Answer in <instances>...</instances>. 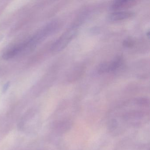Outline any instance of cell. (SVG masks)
<instances>
[{"label": "cell", "instance_id": "7a4b0ae2", "mask_svg": "<svg viewBox=\"0 0 150 150\" xmlns=\"http://www.w3.org/2000/svg\"><path fill=\"white\" fill-rule=\"evenodd\" d=\"M122 63L123 60L122 57H117L112 61L105 62L101 64L98 69V73L103 74L115 71L121 67Z\"/></svg>", "mask_w": 150, "mask_h": 150}, {"label": "cell", "instance_id": "277c9868", "mask_svg": "<svg viewBox=\"0 0 150 150\" xmlns=\"http://www.w3.org/2000/svg\"><path fill=\"white\" fill-rule=\"evenodd\" d=\"M134 13L129 11L114 12L110 15L109 19L112 21H120L129 19L133 16Z\"/></svg>", "mask_w": 150, "mask_h": 150}, {"label": "cell", "instance_id": "3957f363", "mask_svg": "<svg viewBox=\"0 0 150 150\" xmlns=\"http://www.w3.org/2000/svg\"><path fill=\"white\" fill-rule=\"evenodd\" d=\"M137 3V1H129V0H123V1H115L111 6L112 9L114 10L124 9L129 8L131 7L134 6Z\"/></svg>", "mask_w": 150, "mask_h": 150}, {"label": "cell", "instance_id": "8992f818", "mask_svg": "<svg viewBox=\"0 0 150 150\" xmlns=\"http://www.w3.org/2000/svg\"><path fill=\"white\" fill-rule=\"evenodd\" d=\"M146 35L148 37V38H149V31L147 32V33H146Z\"/></svg>", "mask_w": 150, "mask_h": 150}, {"label": "cell", "instance_id": "6da1fadb", "mask_svg": "<svg viewBox=\"0 0 150 150\" xmlns=\"http://www.w3.org/2000/svg\"><path fill=\"white\" fill-rule=\"evenodd\" d=\"M78 31V28L73 26L64 33L52 45V50L55 52L60 51L66 48L75 37Z\"/></svg>", "mask_w": 150, "mask_h": 150}, {"label": "cell", "instance_id": "5b68a950", "mask_svg": "<svg viewBox=\"0 0 150 150\" xmlns=\"http://www.w3.org/2000/svg\"><path fill=\"white\" fill-rule=\"evenodd\" d=\"M134 45V42L132 41V39L130 38L126 39L125 40L124 42H123L124 46L126 47H132V45Z\"/></svg>", "mask_w": 150, "mask_h": 150}]
</instances>
